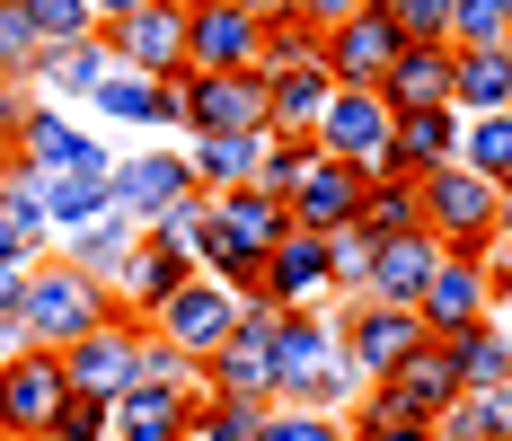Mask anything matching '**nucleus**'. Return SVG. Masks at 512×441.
I'll return each instance as SVG.
<instances>
[{"label": "nucleus", "instance_id": "412c9836", "mask_svg": "<svg viewBox=\"0 0 512 441\" xmlns=\"http://www.w3.org/2000/svg\"><path fill=\"white\" fill-rule=\"evenodd\" d=\"M336 98V71L327 62H301V71H265V133L283 142H318V115Z\"/></svg>", "mask_w": 512, "mask_h": 441}, {"label": "nucleus", "instance_id": "79ce46f5", "mask_svg": "<svg viewBox=\"0 0 512 441\" xmlns=\"http://www.w3.org/2000/svg\"><path fill=\"white\" fill-rule=\"evenodd\" d=\"M45 441H115V397H71L45 424Z\"/></svg>", "mask_w": 512, "mask_h": 441}, {"label": "nucleus", "instance_id": "ddd939ff", "mask_svg": "<svg viewBox=\"0 0 512 441\" xmlns=\"http://www.w3.org/2000/svg\"><path fill=\"white\" fill-rule=\"evenodd\" d=\"M495 309V274H486V256L477 247H442V265H433V283L415 300V318H424V336H460Z\"/></svg>", "mask_w": 512, "mask_h": 441}, {"label": "nucleus", "instance_id": "13d9d810", "mask_svg": "<svg viewBox=\"0 0 512 441\" xmlns=\"http://www.w3.org/2000/svg\"><path fill=\"white\" fill-rule=\"evenodd\" d=\"M0 441H45V433H0Z\"/></svg>", "mask_w": 512, "mask_h": 441}, {"label": "nucleus", "instance_id": "6ab92c4d", "mask_svg": "<svg viewBox=\"0 0 512 441\" xmlns=\"http://www.w3.org/2000/svg\"><path fill=\"white\" fill-rule=\"evenodd\" d=\"M442 265V239L433 230H398V239H371V274H362L354 300H389V309H415L424 283Z\"/></svg>", "mask_w": 512, "mask_h": 441}, {"label": "nucleus", "instance_id": "c03bdc74", "mask_svg": "<svg viewBox=\"0 0 512 441\" xmlns=\"http://www.w3.org/2000/svg\"><path fill=\"white\" fill-rule=\"evenodd\" d=\"M451 45H512L504 0H460V9H451Z\"/></svg>", "mask_w": 512, "mask_h": 441}, {"label": "nucleus", "instance_id": "bb28decb", "mask_svg": "<svg viewBox=\"0 0 512 441\" xmlns=\"http://www.w3.org/2000/svg\"><path fill=\"white\" fill-rule=\"evenodd\" d=\"M380 106L415 115V106H451V45H407L380 71Z\"/></svg>", "mask_w": 512, "mask_h": 441}, {"label": "nucleus", "instance_id": "473e14b6", "mask_svg": "<svg viewBox=\"0 0 512 441\" xmlns=\"http://www.w3.org/2000/svg\"><path fill=\"white\" fill-rule=\"evenodd\" d=\"M301 62H327V36L309 18H265L256 36V71H301Z\"/></svg>", "mask_w": 512, "mask_h": 441}, {"label": "nucleus", "instance_id": "7c9ffc66", "mask_svg": "<svg viewBox=\"0 0 512 441\" xmlns=\"http://www.w3.org/2000/svg\"><path fill=\"white\" fill-rule=\"evenodd\" d=\"M362 239H398V230H424V203H415V177H371V195L354 212Z\"/></svg>", "mask_w": 512, "mask_h": 441}, {"label": "nucleus", "instance_id": "58836bf2", "mask_svg": "<svg viewBox=\"0 0 512 441\" xmlns=\"http://www.w3.org/2000/svg\"><path fill=\"white\" fill-rule=\"evenodd\" d=\"M27 106H36L27 80H0V186L27 168Z\"/></svg>", "mask_w": 512, "mask_h": 441}, {"label": "nucleus", "instance_id": "20e7f679", "mask_svg": "<svg viewBox=\"0 0 512 441\" xmlns=\"http://www.w3.org/2000/svg\"><path fill=\"white\" fill-rule=\"evenodd\" d=\"M239 300H248V292H230V283L195 274L186 292H168V300L151 309V336H159V344H177V353H186V362L204 371L212 353H221V344L239 336Z\"/></svg>", "mask_w": 512, "mask_h": 441}, {"label": "nucleus", "instance_id": "de8ad7c7", "mask_svg": "<svg viewBox=\"0 0 512 441\" xmlns=\"http://www.w3.org/2000/svg\"><path fill=\"white\" fill-rule=\"evenodd\" d=\"M354 441H433V424H380V415H354Z\"/></svg>", "mask_w": 512, "mask_h": 441}, {"label": "nucleus", "instance_id": "f704fd0d", "mask_svg": "<svg viewBox=\"0 0 512 441\" xmlns=\"http://www.w3.org/2000/svg\"><path fill=\"white\" fill-rule=\"evenodd\" d=\"M460 168H477V177L504 186L512 177V115H468L460 124Z\"/></svg>", "mask_w": 512, "mask_h": 441}, {"label": "nucleus", "instance_id": "b1692460", "mask_svg": "<svg viewBox=\"0 0 512 441\" xmlns=\"http://www.w3.org/2000/svg\"><path fill=\"white\" fill-rule=\"evenodd\" d=\"M460 106H415L398 115V133H389V159H398V177H433V168H451L460 159Z\"/></svg>", "mask_w": 512, "mask_h": 441}, {"label": "nucleus", "instance_id": "9d476101", "mask_svg": "<svg viewBox=\"0 0 512 441\" xmlns=\"http://www.w3.org/2000/svg\"><path fill=\"white\" fill-rule=\"evenodd\" d=\"M186 142L195 133H265V71H177Z\"/></svg>", "mask_w": 512, "mask_h": 441}, {"label": "nucleus", "instance_id": "1a4fd4ad", "mask_svg": "<svg viewBox=\"0 0 512 441\" xmlns=\"http://www.w3.org/2000/svg\"><path fill=\"white\" fill-rule=\"evenodd\" d=\"M142 318H106V327H89L80 344H62V380H71V397H124L133 380H142Z\"/></svg>", "mask_w": 512, "mask_h": 441}, {"label": "nucleus", "instance_id": "a211bd4d", "mask_svg": "<svg viewBox=\"0 0 512 441\" xmlns=\"http://www.w3.org/2000/svg\"><path fill=\"white\" fill-rule=\"evenodd\" d=\"M27 168H36V186H53V177H115V159L45 98L27 106Z\"/></svg>", "mask_w": 512, "mask_h": 441}, {"label": "nucleus", "instance_id": "4d7b16f0", "mask_svg": "<svg viewBox=\"0 0 512 441\" xmlns=\"http://www.w3.org/2000/svg\"><path fill=\"white\" fill-rule=\"evenodd\" d=\"M9 353H18V327H9V318H0V362H9Z\"/></svg>", "mask_w": 512, "mask_h": 441}, {"label": "nucleus", "instance_id": "6e6552de", "mask_svg": "<svg viewBox=\"0 0 512 441\" xmlns=\"http://www.w3.org/2000/svg\"><path fill=\"white\" fill-rule=\"evenodd\" d=\"M186 283H195V247H186V239H168V230H142V239L124 247V265L106 274L115 309H124V318H142V327H151V309H159V300H168V292H186Z\"/></svg>", "mask_w": 512, "mask_h": 441}, {"label": "nucleus", "instance_id": "f3484780", "mask_svg": "<svg viewBox=\"0 0 512 441\" xmlns=\"http://www.w3.org/2000/svg\"><path fill=\"white\" fill-rule=\"evenodd\" d=\"M256 292L274 300V309H318V292H336L327 239L318 230H283V239L265 247V265H256Z\"/></svg>", "mask_w": 512, "mask_h": 441}, {"label": "nucleus", "instance_id": "6e6d98bb", "mask_svg": "<svg viewBox=\"0 0 512 441\" xmlns=\"http://www.w3.org/2000/svg\"><path fill=\"white\" fill-rule=\"evenodd\" d=\"M486 318H495V327H504V336H512V283H504V292H495V309H486Z\"/></svg>", "mask_w": 512, "mask_h": 441}, {"label": "nucleus", "instance_id": "09e8293b", "mask_svg": "<svg viewBox=\"0 0 512 441\" xmlns=\"http://www.w3.org/2000/svg\"><path fill=\"white\" fill-rule=\"evenodd\" d=\"M18 309H27V265H0V318L18 327Z\"/></svg>", "mask_w": 512, "mask_h": 441}, {"label": "nucleus", "instance_id": "864d4df0", "mask_svg": "<svg viewBox=\"0 0 512 441\" xmlns=\"http://www.w3.org/2000/svg\"><path fill=\"white\" fill-rule=\"evenodd\" d=\"M504 230H512V177L495 186V239H504Z\"/></svg>", "mask_w": 512, "mask_h": 441}, {"label": "nucleus", "instance_id": "9b49d317", "mask_svg": "<svg viewBox=\"0 0 512 441\" xmlns=\"http://www.w3.org/2000/svg\"><path fill=\"white\" fill-rule=\"evenodd\" d=\"M336 344H345L354 380L371 389V380H389L415 344H424V318H415V309H389V300H354V309L336 318Z\"/></svg>", "mask_w": 512, "mask_h": 441}, {"label": "nucleus", "instance_id": "0eeeda50", "mask_svg": "<svg viewBox=\"0 0 512 441\" xmlns=\"http://www.w3.org/2000/svg\"><path fill=\"white\" fill-rule=\"evenodd\" d=\"M115 71H142V80H177L186 71V0H151V9H124L98 27Z\"/></svg>", "mask_w": 512, "mask_h": 441}, {"label": "nucleus", "instance_id": "39448f33", "mask_svg": "<svg viewBox=\"0 0 512 441\" xmlns=\"http://www.w3.org/2000/svg\"><path fill=\"white\" fill-rule=\"evenodd\" d=\"M389 133H398V115L380 106V89H336L327 115H318V150H327V159H345V168H362V177H398Z\"/></svg>", "mask_w": 512, "mask_h": 441}, {"label": "nucleus", "instance_id": "f03ea898", "mask_svg": "<svg viewBox=\"0 0 512 441\" xmlns=\"http://www.w3.org/2000/svg\"><path fill=\"white\" fill-rule=\"evenodd\" d=\"M354 362H345V344L336 327L318 318V309H283L274 318V406H327L336 415V397H354Z\"/></svg>", "mask_w": 512, "mask_h": 441}, {"label": "nucleus", "instance_id": "aec40b11", "mask_svg": "<svg viewBox=\"0 0 512 441\" xmlns=\"http://www.w3.org/2000/svg\"><path fill=\"white\" fill-rule=\"evenodd\" d=\"M195 195V177H186V150H142V159H124L115 177H106V203L124 212V221H142L151 230L168 203Z\"/></svg>", "mask_w": 512, "mask_h": 441}, {"label": "nucleus", "instance_id": "cd10ccee", "mask_svg": "<svg viewBox=\"0 0 512 441\" xmlns=\"http://www.w3.org/2000/svg\"><path fill=\"white\" fill-rule=\"evenodd\" d=\"M256 159H265V133H195L186 177H195V195H230V186H256Z\"/></svg>", "mask_w": 512, "mask_h": 441}, {"label": "nucleus", "instance_id": "c756f323", "mask_svg": "<svg viewBox=\"0 0 512 441\" xmlns=\"http://www.w3.org/2000/svg\"><path fill=\"white\" fill-rule=\"evenodd\" d=\"M442 353H451L460 389H504V380H512V336L495 327V318H477V327H460V336H442Z\"/></svg>", "mask_w": 512, "mask_h": 441}, {"label": "nucleus", "instance_id": "4c0bfd02", "mask_svg": "<svg viewBox=\"0 0 512 441\" xmlns=\"http://www.w3.org/2000/svg\"><path fill=\"white\" fill-rule=\"evenodd\" d=\"M256 441H354V424L327 415V406H265V433Z\"/></svg>", "mask_w": 512, "mask_h": 441}, {"label": "nucleus", "instance_id": "a878e982", "mask_svg": "<svg viewBox=\"0 0 512 441\" xmlns=\"http://www.w3.org/2000/svg\"><path fill=\"white\" fill-rule=\"evenodd\" d=\"M212 397H256V406H274V336H256V327H239V336L212 353L204 371H195Z\"/></svg>", "mask_w": 512, "mask_h": 441}, {"label": "nucleus", "instance_id": "393cba45", "mask_svg": "<svg viewBox=\"0 0 512 441\" xmlns=\"http://www.w3.org/2000/svg\"><path fill=\"white\" fill-rule=\"evenodd\" d=\"M451 106L512 115V45H451Z\"/></svg>", "mask_w": 512, "mask_h": 441}, {"label": "nucleus", "instance_id": "49530a36", "mask_svg": "<svg viewBox=\"0 0 512 441\" xmlns=\"http://www.w3.org/2000/svg\"><path fill=\"white\" fill-rule=\"evenodd\" d=\"M354 9H371V0H301V9H292V18H309V27H318V36H327V27H345V18H354Z\"/></svg>", "mask_w": 512, "mask_h": 441}, {"label": "nucleus", "instance_id": "bf43d9fd", "mask_svg": "<svg viewBox=\"0 0 512 441\" xmlns=\"http://www.w3.org/2000/svg\"><path fill=\"white\" fill-rule=\"evenodd\" d=\"M504 27H512V0H504Z\"/></svg>", "mask_w": 512, "mask_h": 441}, {"label": "nucleus", "instance_id": "e433bc0d", "mask_svg": "<svg viewBox=\"0 0 512 441\" xmlns=\"http://www.w3.org/2000/svg\"><path fill=\"white\" fill-rule=\"evenodd\" d=\"M27 9V27H36V45H80V36H98V9L89 0H18Z\"/></svg>", "mask_w": 512, "mask_h": 441}, {"label": "nucleus", "instance_id": "423d86ee", "mask_svg": "<svg viewBox=\"0 0 512 441\" xmlns=\"http://www.w3.org/2000/svg\"><path fill=\"white\" fill-rule=\"evenodd\" d=\"M415 203H424V230L442 247H486L495 239V177H477V168H433V177H415Z\"/></svg>", "mask_w": 512, "mask_h": 441}, {"label": "nucleus", "instance_id": "f8f14e48", "mask_svg": "<svg viewBox=\"0 0 512 441\" xmlns=\"http://www.w3.org/2000/svg\"><path fill=\"white\" fill-rule=\"evenodd\" d=\"M62 406H71L62 353H45V344H18V353L0 362V433H45Z\"/></svg>", "mask_w": 512, "mask_h": 441}, {"label": "nucleus", "instance_id": "603ef678", "mask_svg": "<svg viewBox=\"0 0 512 441\" xmlns=\"http://www.w3.org/2000/svg\"><path fill=\"white\" fill-rule=\"evenodd\" d=\"M239 9H248V18H292L301 0H239Z\"/></svg>", "mask_w": 512, "mask_h": 441}, {"label": "nucleus", "instance_id": "ea45409f", "mask_svg": "<svg viewBox=\"0 0 512 441\" xmlns=\"http://www.w3.org/2000/svg\"><path fill=\"white\" fill-rule=\"evenodd\" d=\"M309 159H318V142H283V133H265V159H256V186H265V195L283 203V195H292V186L309 177Z\"/></svg>", "mask_w": 512, "mask_h": 441}, {"label": "nucleus", "instance_id": "a18cd8bd", "mask_svg": "<svg viewBox=\"0 0 512 441\" xmlns=\"http://www.w3.org/2000/svg\"><path fill=\"white\" fill-rule=\"evenodd\" d=\"M327 265H336V292H362V274H371V239H362V230H336V239H327Z\"/></svg>", "mask_w": 512, "mask_h": 441}, {"label": "nucleus", "instance_id": "f257e3e1", "mask_svg": "<svg viewBox=\"0 0 512 441\" xmlns=\"http://www.w3.org/2000/svg\"><path fill=\"white\" fill-rule=\"evenodd\" d=\"M106 318H115V292H106L89 265H71V256H36V265H27L18 344H45V353H62V344H80L89 327H106Z\"/></svg>", "mask_w": 512, "mask_h": 441}, {"label": "nucleus", "instance_id": "2eb2a0df", "mask_svg": "<svg viewBox=\"0 0 512 441\" xmlns=\"http://www.w3.org/2000/svg\"><path fill=\"white\" fill-rule=\"evenodd\" d=\"M407 53V36H398V18L371 0V9H354L345 27H327V71H336V89H380V71Z\"/></svg>", "mask_w": 512, "mask_h": 441}, {"label": "nucleus", "instance_id": "4be33fe9", "mask_svg": "<svg viewBox=\"0 0 512 441\" xmlns=\"http://www.w3.org/2000/svg\"><path fill=\"white\" fill-rule=\"evenodd\" d=\"M106 80H115V53H106V36L45 45V53H36V71H27V89H45V98H71V106H89Z\"/></svg>", "mask_w": 512, "mask_h": 441}, {"label": "nucleus", "instance_id": "3c124183", "mask_svg": "<svg viewBox=\"0 0 512 441\" xmlns=\"http://www.w3.org/2000/svg\"><path fill=\"white\" fill-rule=\"evenodd\" d=\"M486 406H495V433L512 441V380H504V389H486Z\"/></svg>", "mask_w": 512, "mask_h": 441}, {"label": "nucleus", "instance_id": "dca6fc26", "mask_svg": "<svg viewBox=\"0 0 512 441\" xmlns=\"http://www.w3.org/2000/svg\"><path fill=\"white\" fill-rule=\"evenodd\" d=\"M362 195H371V177L318 150V159H309V177L292 186V195H283V212H292V230H318V239H336V230H354Z\"/></svg>", "mask_w": 512, "mask_h": 441}, {"label": "nucleus", "instance_id": "8fccbe9b", "mask_svg": "<svg viewBox=\"0 0 512 441\" xmlns=\"http://www.w3.org/2000/svg\"><path fill=\"white\" fill-rule=\"evenodd\" d=\"M477 256H486V274H495V292H504V283H512V230H504V239H486Z\"/></svg>", "mask_w": 512, "mask_h": 441}, {"label": "nucleus", "instance_id": "2f4dec72", "mask_svg": "<svg viewBox=\"0 0 512 441\" xmlns=\"http://www.w3.org/2000/svg\"><path fill=\"white\" fill-rule=\"evenodd\" d=\"M256 433H265V406H256V397L195 389V424H186V441H256Z\"/></svg>", "mask_w": 512, "mask_h": 441}, {"label": "nucleus", "instance_id": "c85d7f7f", "mask_svg": "<svg viewBox=\"0 0 512 441\" xmlns=\"http://www.w3.org/2000/svg\"><path fill=\"white\" fill-rule=\"evenodd\" d=\"M98 115H115V124H168V133H186V106H177V80H142V71H115L98 98Z\"/></svg>", "mask_w": 512, "mask_h": 441}, {"label": "nucleus", "instance_id": "37998d69", "mask_svg": "<svg viewBox=\"0 0 512 441\" xmlns=\"http://www.w3.org/2000/svg\"><path fill=\"white\" fill-rule=\"evenodd\" d=\"M36 27H27V9H18V0H0V80H27V71H36Z\"/></svg>", "mask_w": 512, "mask_h": 441}, {"label": "nucleus", "instance_id": "72a5a7b5", "mask_svg": "<svg viewBox=\"0 0 512 441\" xmlns=\"http://www.w3.org/2000/svg\"><path fill=\"white\" fill-rule=\"evenodd\" d=\"M142 239V221H124V212H98V221H89V230H71V265H89V274H115V265H124V247Z\"/></svg>", "mask_w": 512, "mask_h": 441}, {"label": "nucleus", "instance_id": "c9c22d12", "mask_svg": "<svg viewBox=\"0 0 512 441\" xmlns=\"http://www.w3.org/2000/svg\"><path fill=\"white\" fill-rule=\"evenodd\" d=\"M98 212H115V203H106V177H53L45 186V221L53 230H89Z\"/></svg>", "mask_w": 512, "mask_h": 441}, {"label": "nucleus", "instance_id": "7ed1b4c3", "mask_svg": "<svg viewBox=\"0 0 512 441\" xmlns=\"http://www.w3.org/2000/svg\"><path fill=\"white\" fill-rule=\"evenodd\" d=\"M451 406H460V371H451L442 336H424L389 380H371V397H362V415H380V424H442Z\"/></svg>", "mask_w": 512, "mask_h": 441}, {"label": "nucleus", "instance_id": "4468645a", "mask_svg": "<svg viewBox=\"0 0 512 441\" xmlns=\"http://www.w3.org/2000/svg\"><path fill=\"white\" fill-rule=\"evenodd\" d=\"M256 36L265 18L239 0H186V71H256Z\"/></svg>", "mask_w": 512, "mask_h": 441}, {"label": "nucleus", "instance_id": "5701e85b", "mask_svg": "<svg viewBox=\"0 0 512 441\" xmlns=\"http://www.w3.org/2000/svg\"><path fill=\"white\" fill-rule=\"evenodd\" d=\"M204 389V380H195ZM195 389H159V380H133L115 397V441H186L195 424Z\"/></svg>", "mask_w": 512, "mask_h": 441}, {"label": "nucleus", "instance_id": "5fc2aeb1", "mask_svg": "<svg viewBox=\"0 0 512 441\" xmlns=\"http://www.w3.org/2000/svg\"><path fill=\"white\" fill-rule=\"evenodd\" d=\"M89 9H98V27H106V18H124V9H151V0H89Z\"/></svg>", "mask_w": 512, "mask_h": 441}, {"label": "nucleus", "instance_id": "a19ab883", "mask_svg": "<svg viewBox=\"0 0 512 441\" xmlns=\"http://www.w3.org/2000/svg\"><path fill=\"white\" fill-rule=\"evenodd\" d=\"M380 9L398 18L407 45H451V9H460V0H380Z\"/></svg>", "mask_w": 512, "mask_h": 441}]
</instances>
